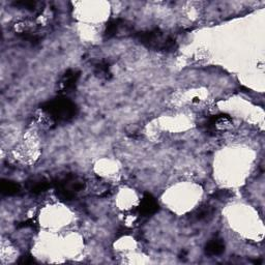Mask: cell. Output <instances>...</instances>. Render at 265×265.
I'll list each match as a JSON object with an SVG mask.
<instances>
[{"mask_svg":"<svg viewBox=\"0 0 265 265\" xmlns=\"http://www.w3.org/2000/svg\"><path fill=\"white\" fill-rule=\"evenodd\" d=\"M42 109L52 119L58 122L69 121L77 115L78 108L70 99L56 98L46 102L42 105Z\"/></svg>","mask_w":265,"mask_h":265,"instance_id":"1","label":"cell"},{"mask_svg":"<svg viewBox=\"0 0 265 265\" xmlns=\"http://www.w3.org/2000/svg\"><path fill=\"white\" fill-rule=\"evenodd\" d=\"M135 39L148 48L160 51H173L176 42L170 36H165L159 29H153L135 33Z\"/></svg>","mask_w":265,"mask_h":265,"instance_id":"2","label":"cell"},{"mask_svg":"<svg viewBox=\"0 0 265 265\" xmlns=\"http://www.w3.org/2000/svg\"><path fill=\"white\" fill-rule=\"evenodd\" d=\"M53 186L59 199L63 201H72L84 188V182L77 175L68 174L56 179Z\"/></svg>","mask_w":265,"mask_h":265,"instance_id":"3","label":"cell"},{"mask_svg":"<svg viewBox=\"0 0 265 265\" xmlns=\"http://www.w3.org/2000/svg\"><path fill=\"white\" fill-rule=\"evenodd\" d=\"M132 31V26L124 19H112L106 26L105 35L108 39L122 34H128Z\"/></svg>","mask_w":265,"mask_h":265,"instance_id":"4","label":"cell"},{"mask_svg":"<svg viewBox=\"0 0 265 265\" xmlns=\"http://www.w3.org/2000/svg\"><path fill=\"white\" fill-rule=\"evenodd\" d=\"M159 211V204L150 194H145L138 207V212L142 217H148Z\"/></svg>","mask_w":265,"mask_h":265,"instance_id":"5","label":"cell"},{"mask_svg":"<svg viewBox=\"0 0 265 265\" xmlns=\"http://www.w3.org/2000/svg\"><path fill=\"white\" fill-rule=\"evenodd\" d=\"M51 186L49 181L44 177H34L29 179L26 184L27 190L33 195H39L46 192Z\"/></svg>","mask_w":265,"mask_h":265,"instance_id":"6","label":"cell"},{"mask_svg":"<svg viewBox=\"0 0 265 265\" xmlns=\"http://www.w3.org/2000/svg\"><path fill=\"white\" fill-rule=\"evenodd\" d=\"M80 78V72L70 70L64 74V76L61 79V88L65 92H71L77 84L78 80Z\"/></svg>","mask_w":265,"mask_h":265,"instance_id":"7","label":"cell"},{"mask_svg":"<svg viewBox=\"0 0 265 265\" xmlns=\"http://www.w3.org/2000/svg\"><path fill=\"white\" fill-rule=\"evenodd\" d=\"M225 251V244L222 238H213L205 245V254L208 256H219Z\"/></svg>","mask_w":265,"mask_h":265,"instance_id":"8","label":"cell"},{"mask_svg":"<svg viewBox=\"0 0 265 265\" xmlns=\"http://www.w3.org/2000/svg\"><path fill=\"white\" fill-rule=\"evenodd\" d=\"M214 212V208L211 205H202L198 207L196 211L191 215V219L194 221H203L206 219H210L212 216Z\"/></svg>","mask_w":265,"mask_h":265,"instance_id":"9","label":"cell"},{"mask_svg":"<svg viewBox=\"0 0 265 265\" xmlns=\"http://www.w3.org/2000/svg\"><path fill=\"white\" fill-rule=\"evenodd\" d=\"M0 191L5 196H14L21 192V186L15 182L8 181V179H2L1 185H0Z\"/></svg>","mask_w":265,"mask_h":265,"instance_id":"10","label":"cell"},{"mask_svg":"<svg viewBox=\"0 0 265 265\" xmlns=\"http://www.w3.org/2000/svg\"><path fill=\"white\" fill-rule=\"evenodd\" d=\"M94 73H96L101 78L108 79L111 75L109 63L106 61H102V62L98 63L96 65V70H94Z\"/></svg>","mask_w":265,"mask_h":265,"instance_id":"11","label":"cell"},{"mask_svg":"<svg viewBox=\"0 0 265 265\" xmlns=\"http://www.w3.org/2000/svg\"><path fill=\"white\" fill-rule=\"evenodd\" d=\"M16 6H21L22 8L30 9V11H35L37 2L35 1H18L15 3Z\"/></svg>","mask_w":265,"mask_h":265,"instance_id":"12","label":"cell"},{"mask_svg":"<svg viewBox=\"0 0 265 265\" xmlns=\"http://www.w3.org/2000/svg\"><path fill=\"white\" fill-rule=\"evenodd\" d=\"M19 263L21 264H32L34 263V259L32 256H30V255H23V256L20 258V260L18 261Z\"/></svg>","mask_w":265,"mask_h":265,"instance_id":"13","label":"cell"},{"mask_svg":"<svg viewBox=\"0 0 265 265\" xmlns=\"http://www.w3.org/2000/svg\"><path fill=\"white\" fill-rule=\"evenodd\" d=\"M230 196H231V194L227 191H220L217 193H214V197L217 199V200H223V199H226Z\"/></svg>","mask_w":265,"mask_h":265,"instance_id":"14","label":"cell"}]
</instances>
